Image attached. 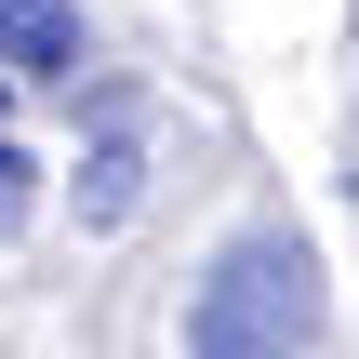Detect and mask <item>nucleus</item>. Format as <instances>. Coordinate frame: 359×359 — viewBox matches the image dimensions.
<instances>
[{"mask_svg": "<svg viewBox=\"0 0 359 359\" xmlns=\"http://www.w3.org/2000/svg\"><path fill=\"white\" fill-rule=\"evenodd\" d=\"M320 333V253L293 226H253L213 253L200 306H187V359H293Z\"/></svg>", "mask_w": 359, "mask_h": 359, "instance_id": "nucleus-1", "label": "nucleus"}, {"mask_svg": "<svg viewBox=\"0 0 359 359\" xmlns=\"http://www.w3.org/2000/svg\"><path fill=\"white\" fill-rule=\"evenodd\" d=\"M0 67L13 80H67L80 67V0H0Z\"/></svg>", "mask_w": 359, "mask_h": 359, "instance_id": "nucleus-2", "label": "nucleus"}, {"mask_svg": "<svg viewBox=\"0 0 359 359\" xmlns=\"http://www.w3.org/2000/svg\"><path fill=\"white\" fill-rule=\"evenodd\" d=\"M67 200H80V226H120V213L147 200V147H133V133H107V147L80 160V187H67Z\"/></svg>", "mask_w": 359, "mask_h": 359, "instance_id": "nucleus-3", "label": "nucleus"}, {"mask_svg": "<svg viewBox=\"0 0 359 359\" xmlns=\"http://www.w3.org/2000/svg\"><path fill=\"white\" fill-rule=\"evenodd\" d=\"M27 200H40V160H27V147H13V133H0V240H13V226H27Z\"/></svg>", "mask_w": 359, "mask_h": 359, "instance_id": "nucleus-4", "label": "nucleus"}, {"mask_svg": "<svg viewBox=\"0 0 359 359\" xmlns=\"http://www.w3.org/2000/svg\"><path fill=\"white\" fill-rule=\"evenodd\" d=\"M0 133H13V80H0Z\"/></svg>", "mask_w": 359, "mask_h": 359, "instance_id": "nucleus-5", "label": "nucleus"}]
</instances>
